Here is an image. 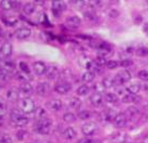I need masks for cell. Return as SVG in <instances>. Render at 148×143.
<instances>
[{
	"label": "cell",
	"instance_id": "ac0fdd59",
	"mask_svg": "<svg viewBox=\"0 0 148 143\" xmlns=\"http://www.w3.org/2000/svg\"><path fill=\"white\" fill-rule=\"evenodd\" d=\"M60 74V71H59V68L54 65H51V66L47 67V72H46V77L49 79V80H54L57 79Z\"/></svg>",
	"mask_w": 148,
	"mask_h": 143
},
{
	"label": "cell",
	"instance_id": "7bdbcfd3",
	"mask_svg": "<svg viewBox=\"0 0 148 143\" xmlns=\"http://www.w3.org/2000/svg\"><path fill=\"white\" fill-rule=\"evenodd\" d=\"M133 65V62L131 60H121V63H119V66L121 67H124V68H127V67H130Z\"/></svg>",
	"mask_w": 148,
	"mask_h": 143
},
{
	"label": "cell",
	"instance_id": "f5cc1de1",
	"mask_svg": "<svg viewBox=\"0 0 148 143\" xmlns=\"http://www.w3.org/2000/svg\"><path fill=\"white\" fill-rule=\"evenodd\" d=\"M123 143H133V142H130V141H125V142H123Z\"/></svg>",
	"mask_w": 148,
	"mask_h": 143
},
{
	"label": "cell",
	"instance_id": "8d00e7d4",
	"mask_svg": "<svg viewBox=\"0 0 148 143\" xmlns=\"http://www.w3.org/2000/svg\"><path fill=\"white\" fill-rule=\"evenodd\" d=\"M94 63L96 64V66L98 67H103V66H107V60L104 58V57H101V56H98L96 60H94Z\"/></svg>",
	"mask_w": 148,
	"mask_h": 143
},
{
	"label": "cell",
	"instance_id": "6f0895ef",
	"mask_svg": "<svg viewBox=\"0 0 148 143\" xmlns=\"http://www.w3.org/2000/svg\"><path fill=\"white\" fill-rule=\"evenodd\" d=\"M0 90H1V86H0Z\"/></svg>",
	"mask_w": 148,
	"mask_h": 143
},
{
	"label": "cell",
	"instance_id": "b9f144b4",
	"mask_svg": "<svg viewBox=\"0 0 148 143\" xmlns=\"http://www.w3.org/2000/svg\"><path fill=\"white\" fill-rule=\"evenodd\" d=\"M84 16H85V18H88V20H96L97 19L96 14H95L94 12H92V11H88V12H85Z\"/></svg>",
	"mask_w": 148,
	"mask_h": 143
},
{
	"label": "cell",
	"instance_id": "7c38bea8",
	"mask_svg": "<svg viewBox=\"0 0 148 143\" xmlns=\"http://www.w3.org/2000/svg\"><path fill=\"white\" fill-rule=\"evenodd\" d=\"M33 93V87L30 83H23L19 86V94L28 98Z\"/></svg>",
	"mask_w": 148,
	"mask_h": 143
},
{
	"label": "cell",
	"instance_id": "5bb4252c",
	"mask_svg": "<svg viewBox=\"0 0 148 143\" xmlns=\"http://www.w3.org/2000/svg\"><path fill=\"white\" fill-rule=\"evenodd\" d=\"M33 70L35 74L40 77L43 74H46V72H47V66L43 62H35L33 64Z\"/></svg>",
	"mask_w": 148,
	"mask_h": 143
},
{
	"label": "cell",
	"instance_id": "ee69618b",
	"mask_svg": "<svg viewBox=\"0 0 148 143\" xmlns=\"http://www.w3.org/2000/svg\"><path fill=\"white\" fill-rule=\"evenodd\" d=\"M7 110V103L3 99L0 98V113H4Z\"/></svg>",
	"mask_w": 148,
	"mask_h": 143
},
{
	"label": "cell",
	"instance_id": "3957f363",
	"mask_svg": "<svg viewBox=\"0 0 148 143\" xmlns=\"http://www.w3.org/2000/svg\"><path fill=\"white\" fill-rule=\"evenodd\" d=\"M19 108L24 113H32L35 111L36 107L33 100H31L30 98H24L19 101Z\"/></svg>",
	"mask_w": 148,
	"mask_h": 143
},
{
	"label": "cell",
	"instance_id": "2e32d148",
	"mask_svg": "<svg viewBox=\"0 0 148 143\" xmlns=\"http://www.w3.org/2000/svg\"><path fill=\"white\" fill-rule=\"evenodd\" d=\"M31 35V30L29 28L26 27H21L19 28L18 30H16L15 32V36L18 38V39H26Z\"/></svg>",
	"mask_w": 148,
	"mask_h": 143
},
{
	"label": "cell",
	"instance_id": "5b68a950",
	"mask_svg": "<svg viewBox=\"0 0 148 143\" xmlns=\"http://www.w3.org/2000/svg\"><path fill=\"white\" fill-rule=\"evenodd\" d=\"M81 130H82V134L85 135V136H92L97 130V124L95 122H88V123H85L82 126Z\"/></svg>",
	"mask_w": 148,
	"mask_h": 143
},
{
	"label": "cell",
	"instance_id": "e0dca14e",
	"mask_svg": "<svg viewBox=\"0 0 148 143\" xmlns=\"http://www.w3.org/2000/svg\"><path fill=\"white\" fill-rule=\"evenodd\" d=\"M81 19L78 16H71L66 19V26L69 29H77L80 27Z\"/></svg>",
	"mask_w": 148,
	"mask_h": 143
},
{
	"label": "cell",
	"instance_id": "30bf717a",
	"mask_svg": "<svg viewBox=\"0 0 148 143\" xmlns=\"http://www.w3.org/2000/svg\"><path fill=\"white\" fill-rule=\"evenodd\" d=\"M12 52H13V47L9 41H5V43H2V46L0 47V54L4 57V58H8L12 55Z\"/></svg>",
	"mask_w": 148,
	"mask_h": 143
},
{
	"label": "cell",
	"instance_id": "44dd1931",
	"mask_svg": "<svg viewBox=\"0 0 148 143\" xmlns=\"http://www.w3.org/2000/svg\"><path fill=\"white\" fill-rule=\"evenodd\" d=\"M18 98H19V91H17L16 89H10L9 91L7 92V99L10 102H16L18 100Z\"/></svg>",
	"mask_w": 148,
	"mask_h": 143
},
{
	"label": "cell",
	"instance_id": "d6a6232c",
	"mask_svg": "<svg viewBox=\"0 0 148 143\" xmlns=\"http://www.w3.org/2000/svg\"><path fill=\"white\" fill-rule=\"evenodd\" d=\"M63 120L66 122V123H73L76 121V116H75L73 113H64L63 116Z\"/></svg>",
	"mask_w": 148,
	"mask_h": 143
},
{
	"label": "cell",
	"instance_id": "680465c9",
	"mask_svg": "<svg viewBox=\"0 0 148 143\" xmlns=\"http://www.w3.org/2000/svg\"><path fill=\"white\" fill-rule=\"evenodd\" d=\"M0 60H1V57H0Z\"/></svg>",
	"mask_w": 148,
	"mask_h": 143
},
{
	"label": "cell",
	"instance_id": "4fadbf2b",
	"mask_svg": "<svg viewBox=\"0 0 148 143\" xmlns=\"http://www.w3.org/2000/svg\"><path fill=\"white\" fill-rule=\"evenodd\" d=\"M50 91V85L47 83V82H42L37 85L36 87V93L38 96H42V97H44L46 94H48Z\"/></svg>",
	"mask_w": 148,
	"mask_h": 143
},
{
	"label": "cell",
	"instance_id": "d590c367",
	"mask_svg": "<svg viewBox=\"0 0 148 143\" xmlns=\"http://www.w3.org/2000/svg\"><path fill=\"white\" fill-rule=\"evenodd\" d=\"M12 77V73L8 72V71H4V70L0 69V80L2 81H9Z\"/></svg>",
	"mask_w": 148,
	"mask_h": 143
},
{
	"label": "cell",
	"instance_id": "bcb514c9",
	"mask_svg": "<svg viewBox=\"0 0 148 143\" xmlns=\"http://www.w3.org/2000/svg\"><path fill=\"white\" fill-rule=\"evenodd\" d=\"M1 139H2V142L3 143H12V139L9 135H1Z\"/></svg>",
	"mask_w": 148,
	"mask_h": 143
},
{
	"label": "cell",
	"instance_id": "ba28073f",
	"mask_svg": "<svg viewBox=\"0 0 148 143\" xmlns=\"http://www.w3.org/2000/svg\"><path fill=\"white\" fill-rule=\"evenodd\" d=\"M66 10V3L64 1H52V12L54 16H60V14Z\"/></svg>",
	"mask_w": 148,
	"mask_h": 143
},
{
	"label": "cell",
	"instance_id": "7402d4cb",
	"mask_svg": "<svg viewBox=\"0 0 148 143\" xmlns=\"http://www.w3.org/2000/svg\"><path fill=\"white\" fill-rule=\"evenodd\" d=\"M48 106H49V108L51 110H53V111H59L62 108V102L59 99H53V100H51L49 102Z\"/></svg>",
	"mask_w": 148,
	"mask_h": 143
},
{
	"label": "cell",
	"instance_id": "f1b7e54d",
	"mask_svg": "<svg viewBox=\"0 0 148 143\" xmlns=\"http://www.w3.org/2000/svg\"><path fill=\"white\" fill-rule=\"evenodd\" d=\"M0 7H1L2 10L5 11L12 10L14 7V2L13 1H10V0H3V1L0 2Z\"/></svg>",
	"mask_w": 148,
	"mask_h": 143
},
{
	"label": "cell",
	"instance_id": "f6af8a7d",
	"mask_svg": "<svg viewBox=\"0 0 148 143\" xmlns=\"http://www.w3.org/2000/svg\"><path fill=\"white\" fill-rule=\"evenodd\" d=\"M27 134L28 133L27 131H25V130H19V131L17 133V138H18L19 140H24L25 138L28 136Z\"/></svg>",
	"mask_w": 148,
	"mask_h": 143
},
{
	"label": "cell",
	"instance_id": "7dc6e473",
	"mask_svg": "<svg viewBox=\"0 0 148 143\" xmlns=\"http://www.w3.org/2000/svg\"><path fill=\"white\" fill-rule=\"evenodd\" d=\"M88 3L91 4L92 7H101L102 5V1H97L96 0V1H90Z\"/></svg>",
	"mask_w": 148,
	"mask_h": 143
},
{
	"label": "cell",
	"instance_id": "db71d44e",
	"mask_svg": "<svg viewBox=\"0 0 148 143\" xmlns=\"http://www.w3.org/2000/svg\"><path fill=\"white\" fill-rule=\"evenodd\" d=\"M0 143H3L2 142V139H1V136H0Z\"/></svg>",
	"mask_w": 148,
	"mask_h": 143
},
{
	"label": "cell",
	"instance_id": "681fc988",
	"mask_svg": "<svg viewBox=\"0 0 148 143\" xmlns=\"http://www.w3.org/2000/svg\"><path fill=\"white\" fill-rule=\"evenodd\" d=\"M109 14H110V17H114V18H115V17H117L118 15H119V13H118L117 11H115V10L110 11V13H109Z\"/></svg>",
	"mask_w": 148,
	"mask_h": 143
},
{
	"label": "cell",
	"instance_id": "9a60e30c",
	"mask_svg": "<svg viewBox=\"0 0 148 143\" xmlns=\"http://www.w3.org/2000/svg\"><path fill=\"white\" fill-rule=\"evenodd\" d=\"M116 116H117V113H115L114 110L107 109L102 111V113H101V120L104 121V122H112V121H114Z\"/></svg>",
	"mask_w": 148,
	"mask_h": 143
},
{
	"label": "cell",
	"instance_id": "816d5d0a",
	"mask_svg": "<svg viewBox=\"0 0 148 143\" xmlns=\"http://www.w3.org/2000/svg\"><path fill=\"white\" fill-rule=\"evenodd\" d=\"M34 3H36V4H44L45 1H35Z\"/></svg>",
	"mask_w": 148,
	"mask_h": 143
},
{
	"label": "cell",
	"instance_id": "8992f818",
	"mask_svg": "<svg viewBox=\"0 0 148 143\" xmlns=\"http://www.w3.org/2000/svg\"><path fill=\"white\" fill-rule=\"evenodd\" d=\"M0 69L12 73L15 70V64L13 60H9V58H3V60H0Z\"/></svg>",
	"mask_w": 148,
	"mask_h": 143
},
{
	"label": "cell",
	"instance_id": "7a4b0ae2",
	"mask_svg": "<svg viewBox=\"0 0 148 143\" xmlns=\"http://www.w3.org/2000/svg\"><path fill=\"white\" fill-rule=\"evenodd\" d=\"M51 126H52V122H51L50 119H43V120H40L35 125V130H36L37 134H40V135H48L50 133Z\"/></svg>",
	"mask_w": 148,
	"mask_h": 143
},
{
	"label": "cell",
	"instance_id": "74e56055",
	"mask_svg": "<svg viewBox=\"0 0 148 143\" xmlns=\"http://www.w3.org/2000/svg\"><path fill=\"white\" fill-rule=\"evenodd\" d=\"M135 53H136L138 56H146V55H148V48L141 47V48H138V50L135 51Z\"/></svg>",
	"mask_w": 148,
	"mask_h": 143
},
{
	"label": "cell",
	"instance_id": "d4e9b609",
	"mask_svg": "<svg viewBox=\"0 0 148 143\" xmlns=\"http://www.w3.org/2000/svg\"><path fill=\"white\" fill-rule=\"evenodd\" d=\"M34 115H35V118L38 119V121L47 118V113H46V110H45L44 108H42V107L36 108L35 111H34Z\"/></svg>",
	"mask_w": 148,
	"mask_h": 143
},
{
	"label": "cell",
	"instance_id": "60d3db41",
	"mask_svg": "<svg viewBox=\"0 0 148 143\" xmlns=\"http://www.w3.org/2000/svg\"><path fill=\"white\" fill-rule=\"evenodd\" d=\"M138 75L142 81L148 82V71H147V70H141V71L138 72Z\"/></svg>",
	"mask_w": 148,
	"mask_h": 143
},
{
	"label": "cell",
	"instance_id": "277c9868",
	"mask_svg": "<svg viewBox=\"0 0 148 143\" xmlns=\"http://www.w3.org/2000/svg\"><path fill=\"white\" fill-rule=\"evenodd\" d=\"M131 80V73L129 72L128 70H123L121 72H118L114 77V85H123V84L127 83Z\"/></svg>",
	"mask_w": 148,
	"mask_h": 143
},
{
	"label": "cell",
	"instance_id": "9c48e42d",
	"mask_svg": "<svg viewBox=\"0 0 148 143\" xmlns=\"http://www.w3.org/2000/svg\"><path fill=\"white\" fill-rule=\"evenodd\" d=\"M103 96L100 92H95L93 93L90 98V102L92 103V105L95 107H100L103 104Z\"/></svg>",
	"mask_w": 148,
	"mask_h": 143
},
{
	"label": "cell",
	"instance_id": "83f0119b",
	"mask_svg": "<svg viewBox=\"0 0 148 143\" xmlns=\"http://www.w3.org/2000/svg\"><path fill=\"white\" fill-rule=\"evenodd\" d=\"M35 9H36V7H35V3H33V2H29V3H26L24 5V12L27 15H32Z\"/></svg>",
	"mask_w": 148,
	"mask_h": 143
},
{
	"label": "cell",
	"instance_id": "8fae6325",
	"mask_svg": "<svg viewBox=\"0 0 148 143\" xmlns=\"http://www.w3.org/2000/svg\"><path fill=\"white\" fill-rule=\"evenodd\" d=\"M127 120H128V118L127 116L125 115V113H117V116L115 117L114 121H113V123L116 127H125L126 126V124H127Z\"/></svg>",
	"mask_w": 148,
	"mask_h": 143
},
{
	"label": "cell",
	"instance_id": "9f6ffc18",
	"mask_svg": "<svg viewBox=\"0 0 148 143\" xmlns=\"http://www.w3.org/2000/svg\"><path fill=\"white\" fill-rule=\"evenodd\" d=\"M0 39H1V35H0Z\"/></svg>",
	"mask_w": 148,
	"mask_h": 143
},
{
	"label": "cell",
	"instance_id": "d6986e66",
	"mask_svg": "<svg viewBox=\"0 0 148 143\" xmlns=\"http://www.w3.org/2000/svg\"><path fill=\"white\" fill-rule=\"evenodd\" d=\"M140 101H141V97H138V96H136V94H130V93L124 96L123 99H121V102L125 104L138 103V102H140Z\"/></svg>",
	"mask_w": 148,
	"mask_h": 143
},
{
	"label": "cell",
	"instance_id": "52a82bcc",
	"mask_svg": "<svg viewBox=\"0 0 148 143\" xmlns=\"http://www.w3.org/2000/svg\"><path fill=\"white\" fill-rule=\"evenodd\" d=\"M54 90H56V92L60 93V94H66L71 90V85L68 82H61L56 85Z\"/></svg>",
	"mask_w": 148,
	"mask_h": 143
},
{
	"label": "cell",
	"instance_id": "f546056e",
	"mask_svg": "<svg viewBox=\"0 0 148 143\" xmlns=\"http://www.w3.org/2000/svg\"><path fill=\"white\" fill-rule=\"evenodd\" d=\"M111 139L116 143H123L125 142V139H126V135L121 133H116L114 134L113 136H111Z\"/></svg>",
	"mask_w": 148,
	"mask_h": 143
},
{
	"label": "cell",
	"instance_id": "1f68e13d",
	"mask_svg": "<svg viewBox=\"0 0 148 143\" xmlns=\"http://www.w3.org/2000/svg\"><path fill=\"white\" fill-rule=\"evenodd\" d=\"M101 84H102V86L104 88L109 89V88L114 86V81H113L112 77H104L103 80H102V82H101Z\"/></svg>",
	"mask_w": 148,
	"mask_h": 143
},
{
	"label": "cell",
	"instance_id": "ffe728a7",
	"mask_svg": "<svg viewBox=\"0 0 148 143\" xmlns=\"http://www.w3.org/2000/svg\"><path fill=\"white\" fill-rule=\"evenodd\" d=\"M125 115L127 116V118H130V119H134V118H138L140 116V109L135 106H130L127 108Z\"/></svg>",
	"mask_w": 148,
	"mask_h": 143
},
{
	"label": "cell",
	"instance_id": "cb8c5ba5",
	"mask_svg": "<svg viewBox=\"0 0 148 143\" xmlns=\"http://www.w3.org/2000/svg\"><path fill=\"white\" fill-rule=\"evenodd\" d=\"M76 136H77V133H76V130L73 127H67L63 131V137L67 140H73L74 138H76Z\"/></svg>",
	"mask_w": 148,
	"mask_h": 143
},
{
	"label": "cell",
	"instance_id": "603a6c76",
	"mask_svg": "<svg viewBox=\"0 0 148 143\" xmlns=\"http://www.w3.org/2000/svg\"><path fill=\"white\" fill-rule=\"evenodd\" d=\"M141 88H142V86L140 83H133L127 87V91H128V93H130V94H138V93L141 91Z\"/></svg>",
	"mask_w": 148,
	"mask_h": 143
},
{
	"label": "cell",
	"instance_id": "ab89813d",
	"mask_svg": "<svg viewBox=\"0 0 148 143\" xmlns=\"http://www.w3.org/2000/svg\"><path fill=\"white\" fill-rule=\"evenodd\" d=\"M19 68H20V70H21V72L27 73V74H30V68H29V66H28L26 63L21 62V63L19 64Z\"/></svg>",
	"mask_w": 148,
	"mask_h": 143
},
{
	"label": "cell",
	"instance_id": "f907efd6",
	"mask_svg": "<svg viewBox=\"0 0 148 143\" xmlns=\"http://www.w3.org/2000/svg\"><path fill=\"white\" fill-rule=\"evenodd\" d=\"M5 22H7V24H9V26H14V24H16L17 20H8V19H3Z\"/></svg>",
	"mask_w": 148,
	"mask_h": 143
},
{
	"label": "cell",
	"instance_id": "4dcf8cb0",
	"mask_svg": "<svg viewBox=\"0 0 148 143\" xmlns=\"http://www.w3.org/2000/svg\"><path fill=\"white\" fill-rule=\"evenodd\" d=\"M81 100L80 99H78V98H71V100H69V106L73 108V109H78V108H80L81 106Z\"/></svg>",
	"mask_w": 148,
	"mask_h": 143
},
{
	"label": "cell",
	"instance_id": "836d02e7",
	"mask_svg": "<svg viewBox=\"0 0 148 143\" xmlns=\"http://www.w3.org/2000/svg\"><path fill=\"white\" fill-rule=\"evenodd\" d=\"M88 92H90V88H88L86 85H82V86H80L77 89V94L78 96H81V97L86 96Z\"/></svg>",
	"mask_w": 148,
	"mask_h": 143
},
{
	"label": "cell",
	"instance_id": "e575fe53",
	"mask_svg": "<svg viewBox=\"0 0 148 143\" xmlns=\"http://www.w3.org/2000/svg\"><path fill=\"white\" fill-rule=\"evenodd\" d=\"M78 117H79L80 120H88L92 117V113L88 110H82V111L78 113Z\"/></svg>",
	"mask_w": 148,
	"mask_h": 143
},
{
	"label": "cell",
	"instance_id": "11a10c76",
	"mask_svg": "<svg viewBox=\"0 0 148 143\" xmlns=\"http://www.w3.org/2000/svg\"><path fill=\"white\" fill-rule=\"evenodd\" d=\"M1 32H2V30H1V28H0V35H1Z\"/></svg>",
	"mask_w": 148,
	"mask_h": 143
},
{
	"label": "cell",
	"instance_id": "484cf974",
	"mask_svg": "<svg viewBox=\"0 0 148 143\" xmlns=\"http://www.w3.org/2000/svg\"><path fill=\"white\" fill-rule=\"evenodd\" d=\"M81 79H82V81H83L84 83L93 82L95 79V73L94 72H92V71H86V72H84V73L82 74Z\"/></svg>",
	"mask_w": 148,
	"mask_h": 143
},
{
	"label": "cell",
	"instance_id": "f35d334b",
	"mask_svg": "<svg viewBox=\"0 0 148 143\" xmlns=\"http://www.w3.org/2000/svg\"><path fill=\"white\" fill-rule=\"evenodd\" d=\"M118 66H119V63L116 62V60H109L108 63H107V68H108V69L114 70V69H116Z\"/></svg>",
	"mask_w": 148,
	"mask_h": 143
},
{
	"label": "cell",
	"instance_id": "c3c4849f",
	"mask_svg": "<svg viewBox=\"0 0 148 143\" xmlns=\"http://www.w3.org/2000/svg\"><path fill=\"white\" fill-rule=\"evenodd\" d=\"M78 143H96V141H95V140H92V139H82Z\"/></svg>",
	"mask_w": 148,
	"mask_h": 143
},
{
	"label": "cell",
	"instance_id": "6da1fadb",
	"mask_svg": "<svg viewBox=\"0 0 148 143\" xmlns=\"http://www.w3.org/2000/svg\"><path fill=\"white\" fill-rule=\"evenodd\" d=\"M11 123L15 127H24L29 122V119L23 115V111L18 109H13L10 113Z\"/></svg>",
	"mask_w": 148,
	"mask_h": 143
},
{
	"label": "cell",
	"instance_id": "4316f807",
	"mask_svg": "<svg viewBox=\"0 0 148 143\" xmlns=\"http://www.w3.org/2000/svg\"><path fill=\"white\" fill-rule=\"evenodd\" d=\"M104 100L110 104H116L118 102V97L115 93L110 92V93H107V94L104 96Z\"/></svg>",
	"mask_w": 148,
	"mask_h": 143
}]
</instances>
